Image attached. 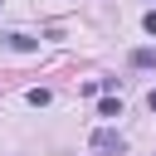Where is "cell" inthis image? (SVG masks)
Wrapping results in <instances>:
<instances>
[{
  "mask_svg": "<svg viewBox=\"0 0 156 156\" xmlns=\"http://www.w3.org/2000/svg\"><path fill=\"white\" fill-rule=\"evenodd\" d=\"M88 146H93L98 156H122V146H127V141H122V132H112V127H98V132L88 136Z\"/></svg>",
  "mask_w": 156,
  "mask_h": 156,
  "instance_id": "obj_1",
  "label": "cell"
},
{
  "mask_svg": "<svg viewBox=\"0 0 156 156\" xmlns=\"http://www.w3.org/2000/svg\"><path fill=\"white\" fill-rule=\"evenodd\" d=\"M0 44L15 49V54H34V49H39V39H29V34H0Z\"/></svg>",
  "mask_w": 156,
  "mask_h": 156,
  "instance_id": "obj_2",
  "label": "cell"
},
{
  "mask_svg": "<svg viewBox=\"0 0 156 156\" xmlns=\"http://www.w3.org/2000/svg\"><path fill=\"white\" fill-rule=\"evenodd\" d=\"M132 63H136V68H151V63H156V49H132Z\"/></svg>",
  "mask_w": 156,
  "mask_h": 156,
  "instance_id": "obj_3",
  "label": "cell"
},
{
  "mask_svg": "<svg viewBox=\"0 0 156 156\" xmlns=\"http://www.w3.org/2000/svg\"><path fill=\"white\" fill-rule=\"evenodd\" d=\"M98 117H122V102H117V98H102V107H98Z\"/></svg>",
  "mask_w": 156,
  "mask_h": 156,
  "instance_id": "obj_4",
  "label": "cell"
},
{
  "mask_svg": "<svg viewBox=\"0 0 156 156\" xmlns=\"http://www.w3.org/2000/svg\"><path fill=\"white\" fill-rule=\"evenodd\" d=\"M141 24H146V34H156V10H146V20H141Z\"/></svg>",
  "mask_w": 156,
  "mask_h": 156,
  "instance_id": "obj_5",
  "label": "cell"
},
{
  "mask_svg": "<svg viewBox=\"0 0 156 156\" xmlns=\"http://www.w3.org/2000/svg\"><path fill=\"white\" fill-rule=\"evenodd\" d=\"M146 107H151V112H156V88H151V93H146Z\"/></svg>",
  "mask_w": 156,
  "mask_h": 156,
  "instance_id": "obj_6",
  "label": "cell"
}]
</instances>
